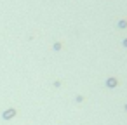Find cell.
I'll list each match as a JSON object with an SVG mask.
<instances>
[{"instance_id":"3957f363","label":"cell","mask_w":127,"mask_h":125,"mask_svg":"<svg viewBox=\"0 0 127 125\" xmlns=\"http://www.w3.org/2000/svg\"><path fill=\"white\" fill-rule=\"evenodd\" d=\"M124 45H125V47H127V40H125V42H124Z\"/></svg>"},{"instance_id":"6da1fadb","label":"cell","mask_w":127,"mask_h":125,"mask_svg":"<svg viewBox=\"0 0 127 125\" xmlns=\"http://www.w3.org/2000/svg\"><path fill=\"white\" fill-rule=\"evenodd\" d=\"M16 113H18V111H16L14 108H11V109H7V111H4V115H2V116H4V120H11V118H14V116H16Z\"/></svg>"},{"instance_id":"7a4b0ae2","label":"cell","mask_w":127,"mask_h":125,"mask_svg":"<svg viewBox=\"0 0 127 125\" xmlns=\"http://www.w3.org/2000/svg\"><path fill=\"white\" fill-rule=\"evenodd\" d=\"M106 85H108V87H117V80H115V78H108Z\"/></svg>"}]
</instances>
